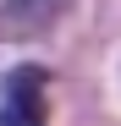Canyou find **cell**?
<instances>
[{"instance_id": "cell-1", "label": "cell", "mask_w": 121, "mask_h": 126, "mask_svg": "<svg viewBox=\"0 0 121 126\" xmlns=\"http://www.w3.org/2000/svg\"><path fill=\"white\" fill-rule=\"evenodd\" d=\"M44 88L50 77L39 66H17L0 88V126H44Z\"/></svg>"}, {"instance_id": "cell-2", "label": "cell", "mask_w": 121, "mask_h": 126, "mask_svg": "<svg viewBox=\"0 0 121 126\" xmlns=\"http://www.w3.org/2000/svg\"><path fill=\"white\" fill-rule=\"evenodd\" d=\"M77 6V0H0V11H6V28L11 33H44L50 22H60Z\"/></svg>"}]
</instances>
